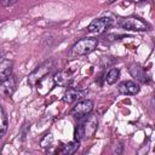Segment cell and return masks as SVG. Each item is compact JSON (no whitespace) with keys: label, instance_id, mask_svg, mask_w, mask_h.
<instances>
[{"label":"cell","instance_id":"obj_1","mask_svg":"<svg viewBox=\"0 0 155 155\" xmlns=\"http://www.w3.org/2000/svg\"><path fill=\"white\" fill-rule=\"evenodd\" d=\"M98 45V40L94 38H84L75 42V45L71 48V52L74 56H85L94 51V48Z\"/></svg>","mask_w":155,"mask_h":155},{"label":"cell","instance_id":"obj_2","mask_svg":"<svg viewBox=\"0 0 155 155\" xmlns=\"http://www.w3.org/2000/svg\"><path fill=\"white\" fill-rule=\"evenodd\" d=\"M52 67H53L52 59H48V61L41 63L39 67L35 68V70H33V71L29 74V76H28V85L31 86V87H35L36 84L51 71Z\"/></svg>","mask_w":155,"mask_h":155},{"label":"cell","instance_id":"obj_3","mask_svg":"<svg viewBox=\"0 0 155 155\" xmlns=\"http://www.w3.org/2000/svg\"><path fill=\"white\" fill-rule=\"evenodd\" d=\"M119 25L127 30H134V31H145L148 30L149 25L138 17H126L121 18L119 21Z\"/></svg>","mask_w":155,"mask_h":155},{"label":"cell","instance_id":"obj_4","mask_svg":"<svg viewBox=\"0 0 155 155\" xmlns=\"http://www.w3.org/2000/svg\"><path fill=\"white\" fill-rule=\"evenodd\" d=\"M79 120H80L79 125L82 128L84 137H92L98 127V120H97L96 115H91V113H90V114L80 117Z\"/></svg>","mask_w":155,"mask_h":155},{"label":"cell","instance_id":"obj_5","mask_svg":"<svg viewBox=\"0 0 155 155\" xmlns=\"http://www.w3.org/2000/svg\"><path fill=\"white\" fill-rule=\"evenodd\" d=\"M113 24V21L111 18L109 17H101V18H97V19H93L88 27H87V30L92 34H102L104 33L110 25Z\"/></svg>","mask_w":155,"mask_h":155},{"label":"cell","instance_id":"obj_6","mask_svg":"<svg viewBox=\"0 0 155 155\" xmlns=\"http://www.w3.org/2000/svg\"><path fill=\"white\" fill-rule=\"evenodd\" d=\"M93 109V102L91 99H84L76 103V105L73 108L71 114L73 116H75L76 119H80L87 114H90Z\"/></svg>","mask_w":155,"mask_h":155},{"label":"cell","instance_id":"obj_7","mask_svg":"<svg viewBox=\"0 0 155 155\" xmlns=\"http://www.w3.org/2000/svg\"><path fill=\"white\" fill-rule=\"evenodd\" d=\"M16 90V80L13 75L8 76L6 80L0 81V96L1 97H11Z\"/></svg>","mask_w":155,"mask_h":155},{"label":"cell","instance_id":"obj_8","mask_svg":"<svg viewBox=\"0 0 155 155\" xmlns=\"http://www.w3.org/2000/svg\"><path fill=\"white\" fill-rule=\"evenodd\" d=\"M117 90L120 93L122 94H128V96H133V94H137L140 90L139 85L134 81H131V80H126V81H122L121 84H119L117 86Z\"/></svg>","mask_w":155,"mask_h":155},{"label":"cell","instance_id":"obj_9","mask_svg":"<svg viewBox=\"0 0 155 155\" xmlns=\"http://www.w3.org/2000/svg\"><path fill=\"white\" fill-rule=\"evenodd\" d=\"M128 71H130V74L132 75V78H134V79L138 80L139 82L145 84V82L149 81L145 70H144L139 64H137V63H131V64L128 65Z\"/></svg>","mask_w":155,"mask_h":155},{"label":"cell","instance_id":"obj_10","mask_svg":"<svg viewBox=\"0 0 155 155\" xmlns=\"http://www.w3.org/2000/svg\"><path fill=\"white\" fill-rule=\"evenodd\" d=\"M53 79V82L54 85H58V86H68L71 80H73V73L70 70H61L58 73L54 74V76L52 78Z\"/></svg>","mask_w":155,"mask_h":155},{"label":"cell","instance_id":"obj_11","mask_svg":"<svg viewBox=\"0 0 155 155\" xmlns=\"http://www.w3.org/2000/svg\"><path fill=\"white\" fill-rule=\"evenodd\" d=\"M81 97H82V92L80 90L69 87V88H67V91L63 94V102L64 103H68V104H71V103L79 101Z\"/></svg>","mask_w":155,"mask_h":155},{"label":"cell","instance_id":"obj_12","mask_svg":"<svg viewBox=\"0 0 155 155\" xmlns=\"http://www.w3.org/2000/svg\"><path fill=\"white\" fill-rule=\"evenodd\" d=\"M53 85H54L53 79H51V78H48V76L46 75L45 78H42V79L36 84L38 92H39L40 94L45 96L46 93H48V92L51 91V88H52V86H53Z\"/></svg>","mask_w":155,"mask_h":155},{"label":"cell","instance_id":"obj_13","mask_svg":"<svg viewBox=\"0 0 155 155\" xmlns=\"http://www.w3.org/2000/svg\"><path fill=\"white\" fill-rule=\"evenodd\" d=\"M12 67L13 62L10 59H2L0 62V81H4L12 75Z\"/></svg>","mask_w":155,"mask_h":155},{"label":"cell","instance_id":"obj_14","mask_svg":"<svg viewBox=\"0 0 155 155\" xmlns=\"http://www.w3.org/2000/svg\"><path fill=\"white\" fill-rule=\"evenodd\" d=\"M79 147H80V142L79 140H73V142H69L68 144L63 145V148H62V150L59 153L64 154V155H71V154L78 151Z\"/></svg>","mask_w":155,"mask_h":155},{"label":"cell","instance_id":"obj_15","mask_svg":"<svg viewBox=\"0 0 155 155\" xmlns=\"http://www.w3.org/2000/svg\"><path fill=\"white\" fill-rule=\"evenodd\" d=\"M6 131H7V116L2 107L0 105V139L4 138Z\"/></svg>","mask_w":155,"mask_h":155},{"label":"cell","instance_id":"obj_16","mask_svg":"<svg viewBox=\"0 0 155 155\" xmlns=\"http://www.w3.org/2000/svg\"><path fill=\"white\" fill-rule=\"evenodd\" d=\"M120 78V70L117 68H113L108 71V74L105 75V81L109 84V85H113L115 84Z\"/></svg>","mask_w":155,"mask_h":155},{"label":"cell","instance_id":"obj_17","mask_svg":"<svg viewBox=\"0 0 155 155\" xmlns=\"http://www.w3.org/2000/svg\"><path fill=\"white\" fill-rule=\"evenodd\" d=\"M53 143V136L51 133H46L41 139H40V147L41 148H48Z\"/></svg>","mask_w":155,"mask_h":155},{"label":"cell","instance_id":"obj_18","mask_svg":"<svg viewBox=\"0 0 155 155\" xmlns=\"http://www.w3.org/2000/svg\"><path fill=\"white\" fill-rule=\"evenodd\" d=\"M16 1H17V0H0L1 5H2V6H5V7H8V6L15 5V4H16Z\"/></svg>","mask_w":155,"mask_h":155},{"label":"cell","instance_id":"obj_19","mask_svg":"<svg viewBox=\"0 0 155 155\" xmlns=\"http://www.w3.org/2000/svg\"><path fill=\"white\" fill-rule=\"evenodd\" d=\"M2 58H4V53H2L1 51H0V62L2 61Z\"/></svg>","mask_w":155,"mask_h":155},{"label":"cell","instance_id":"obj_20","mask_svg":"<svg viewBox=\"0 0 155 155\" xmlns=\"http://www.w3.org/2000/svg\"><path fill=\"white\" fill-rule=\"evenodd\" d=\"M133 2H143V1H147V0H132Z\"/></svg>","mask_w":155,"mask_h":155},{"label":"cell","instance_id":"obj_21","mask_svg":"<svg viewBox=\"0 0 155 155\" xmlns=\"http://www.w3.org/2000/svg\"><path fill=\"white\" fill-rule=\"evenodd\" d=\"M115 1H116V0H107L108 4H113V2H115Z\"/></svg>","mask_w":155,"mask_h":155}]
</instances>
